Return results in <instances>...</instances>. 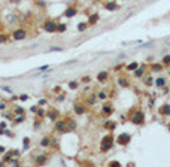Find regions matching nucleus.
Returning <instances> with one entry per match:
<instances>
[{
    "mask_svg": "<svg viewBox=\"0 0 170 167\" xmlns=\"http://www.w3.org/2000/svg\"><path fill=\"white\" fill-rule=\"evenodd\" d=\"M8 39H9V36H8V35H0V43L8 42Z\"/></svg>",
    "mask_w": 170,
    "mask_h": 167,
    "instance_id": "nucleus-46",
    "label": "nucleus"
},
{
    "mask_svg": "<svg viewBox=\"0 0 170 167\" xmlns=\"http://www.w3.org/2000/svg\"><path fill=\"white\" fill-rule=\"evenodd\" d=\"M54 131L55 133H67V125H66V121H64V118H58L57 121H54Z\"/></svg>",
    "mask_w": 170,
    "mask_h": 167,
    "instance_id": "nucleus-4",
    "label": "nucleus"
},
{
    "mask_svg": "<svg viewBox=\"0 0 170 167\" xmlns=\"http://www.w3.org/2000/svg\"><path fill=\"white\" fill-rule=\"evenodd\" d=\"M58 140L57 137H51V143H49V148H54V149H58Z\"/></svg>",
    "mask_w": 170,
    "mask_h": 167,
    "instance_id": "nucleus-38",
    "label": "nucleus"
},
{
    "mask_svg": "<svg viewBox=\"0 0 170 167\" xmlns=\"http://www.w3.org/2000/svg\"><path fill=\"white\" fill-rule=\"evenodd\" d=\"M48 161H49V155H48V154H37V155L35 157V160H33L35 166H46Z\"/></svg>",
    "mask_w": 170,
    "mask_h": 167,
    "instance_id": "nucleus-8",
    "label": "nucleus"
},
{
    "mask_svg": "<svg viewBox=\"0 0 170 167\" xmlns=\"http://www.w3.org/2000/svg\"><path fill=\"white\" fill-rule=\"evenodd\" d=\"M66 100V92H60V96H57V102H63Z\"/></svg>",
    "mask_w": 170,
    "mask_h": 167,
    "instance_id": "nucleus-43",
    "label": "nucleus"
},
{
    "mask_svg": "<svg viewBox=\"0 0 170 167\" xmlns=\"http://www.w3.org/2000/svg\"><path fill=\"white\" fill-rule=\"evenodd\" d=\"M12 121H14V124H21L25 121V115H15Z\"/></svg>",
    "mask_w": 170,
    "mask_h": 167,
    "instance_id": "nucleus-34",
    "label": "nucleus"
},
{
    "mask_svg": "<svg viewBox=\"0 0 170 167\" xmlns=\"http://www.w3.org/2000/svg\"><path fill=\"white\" fill-rule=\"evenodd\" d=\"M124 67V66L122 64H120V66H116V67H115V72H120V69H122Z\"/></svg>",
    "mask_w": 170,
    "mask_h": 167,
    "instance_id": "nucleus-52",
    "label": "nucleus"
},
{
    "mask_svg": "<svg viewBox=\"0 0 170 167\" xmlns=\"http://www.w3.org/2000/svg\"><path fill=\"white\" fill-rule=\"evenodd\" d=\"M36 116H37V118H41V119H43L45 116H46V112L43 110V106H39V108H37V110H36Z\"/></svg>",
    "mask_w": 170,
    "mask_h": 167,
    "instance_id": "nucleus-30",
    "label": "nucleus"
},
{
    "mask_svg": "<svg viewBox=\"0 0 170 167\" xmlns=\"http://www.w3.org/2000/svg\"><path fill=\"white\" fill-rule=\"evenodd\" d=\"M42 30L45 33H51V35H54L57 33V21H54L52 18H46L42 24Z\"/></svg>",
    "mask_w": 170,
    "mask_h": 167,
    "instance_id": "nucleus-3",
    "label": "nucleus"
},
{
    "mask_svg": "<svg viewBox=\"0 0 170 167\" xmlns=\"http://www.w3.org/2000/svg\"><path fill=\"white\" fill-rule=\"evenodd\" d=\"M2 90H3V91H6V92H9V94H12V90L9 88V86H6V85H3V86H2Z\"/></svg>",
    "mask_w": 170,
    "mask_h": 167,
    "instance_id": "nucleus-49",
    "label": "nucleus"
},
{
    "mask_svg": "<svg viewBox=\"0 0 170 167\" xmlns=\"http://www.w3.org/2000/svg\"><path fill=\"white\" fill-rule=\"evenodd\" d=\"M27 36H29V31L24 27L15 29L12 31V39H15V41H24V39H27Z\"/></svg>",
    "mask_w": 170,
    "mask_h": 167,
    "instance_id": "nucleus-5",
    "label": "nucleus"
},
{
    "mask_svg": "<svg viewBox=\"0 0 170 167\" xmlns=\"http://www.w3.org/2000/svg\"><path fill=\"white\" fill-rule=\"evenodd\" d=\"M64 121H66V125H67V131H75L76 130V121L72 116H64Z\"/></svg>",
    "mask_w": 170,
    "mask_h": 167,
    "instance_id": "nucleus-16",
    "label": "nucleus"
},
{
    "mask_svg": "<svg viewBox=\"0 0 170 167\" xmlns=\"http://www.w3.org/2000/svg\"><path fill=\"white\" fill-rule=\"evenodd\" d=\"M137 66H139V63H137V61H131V63H128L127 66H124V69H126L127 72H133Z\"/></svg>",
    "mask_w": 170,
    "mask_h": 167,
    "instance_id": "nucleus-29",
    "label": "nucleus"
},
{
    "mask_svg": "<svg viewBox=\"0 0 170 167\" xmlns=\"http://www.w3.org/2000/svg\"><path fill=\"white\" fill-rule=\"evenodd\" d=\"M30 145H31V139L30 137H24L23 139V151H29Z\"/></svg>",
    "mask_w": 170,
    "mask_h": 167,
    "instance_id": "nucleus-28",
    "label": "nucleus"
},
{
    "mask_svg": "<svg viewBox=\"0 0 170 167\" xmlns=\"http://www.w3.org/2000/svg\"><path fill=\"white\" fill-rule=\"evenodd\" d=\"M30 96L29 94H21V96H18V100H21V102H25V100H29Z\"/></svg>",
    "mask_w": 170,
    "mask_h": 167,
    "instance_id": "nucleus-45",
    "label": "nucleus"
},
{
    "mask_svg": "<svg viewBox=\"0 0 170 167\" xmlns=\"http://www.w3.org/2000/svg\"><path fill=\"white\" fill-rule=\"evenodd\" d=\"M35 2H36V5L39 6V8H42V9L46 8V2H45V0H35Z\"/></svg>",
    "mask_w": 170,
    "mask_h": 167,
    "instance_id": "nucleus-41",
    "label": "nucleus"
},
{
    "mask_svg": "<svg viewBox=\"0 0 170 167\" xmlns=\"http://www.w3.org/2000/svg\"><path fill=\"white\" fill-rule=\"evenodd\" d=\"M96 94H97V100H106V98L109 97L108 91H104V90H102V91H99V92H96Z\"/></svg>",
    "mask_w": 170,
    "mask_h": 167,
    "instance_id": "nucleus-32",
    "label": "nucleus"
},
{
    "mask_svg": "<svg viewBox=\"0 0 170 167\" xmlns=\"http://www.w3.org/2000/svg\"><path fill=\"white\" fill-rule=\"evenodd\" d=\"M118 85L121 88H131V82L127 76H120L118 78Z\"/></svg>",
    "mask_w": 170,
    "mask_h": 167,
    "instance_id": "nucleus-17",
    "label": "nucleus"
},
{
    "mask_svg": "<svg viewBox=\"0 0 170 167\" xmlns=\"http://www.w3.org/2000/svg\"><path fill=\"white\" fill-rule=\"evenodd\" d=\"M49 51H63L61 46H52V48H49Z\"/></svg>",
    "mask_w": 170,
    "mask_h": 167,
    "instance_id": "nucleus-50",
    "label": "nucleus"
},
{
    "mask_svg": "<svg viewBox=\"0 0 170 167\" xmlns=\"http://www.w3.org/2000/svg\"><path fill=\"white\" fill-rule=\"evenodd\" d=\"M128 119H130V122H133L137 127L143 125L145 121H146V119H145V113H143V110H140V109H133V112L128 115Z\"/></svg>",
    "mask_w": 170,
    "mask_h": 167,
    "instance_id": "nucleus-2",
    "label": "nucleus"
},
{
    "mask_svg": "<svg viewBox=\"0 0 170 167\" xmlns=\"http://www.w3.org/2000/svg\"><path fill=\"white\" fill-rule=\"evenodd\" d=\"M37 104H39V106H46V104H48V100H46V98H39Z\"/></svg>",
    "mask_w": 170,
    "mask_h": 167,
    "instance_id": "nucleus-44",
    "label": "nucleus"
},
{
    "mask_svg": "<svg viewBox=\"0 0 170 167\" xmlns=\"http://www.w3.org/2000/svg\"><path fill=\"white\" fill-rule=\"evenodd\" d=\"M99 21H100V14L99 12H93V14L88 15V19H87L88 27H94V25H97Z\"/></svg>",
    "mask_w": 170,
    "mask_h": 167,
    "instance_id": "nucleus-11",
    "label": "nucleus"
},
{
    "mask_svg": "<svg viewBox=\"0 0 170 167\" xmlns=\"http://www.w3.org/2000/svg\"><path fill=\"white\" fill-rule=\"evenodd\" d=\"M42 121H43V119H41V118H37V116H36L35 122H33V130H35V131H37V130L42 127Z\"/></svg>",
    "mask_w": 170,
    "mask_h": 167,
    "instance_id": "nucleus-33",
    "label": "nucleus"
},
{
    "mask_svg": "<svg viewBox=\"0 0 170 167\" xmlns=\"http://www.w3.org/2000/svg\"><path fill=\"white\" fill-rule=\"evenodd\" d=\"M167 130L170 131V122H169V125H167Z\"/></svg>",
    "mask_w": 170,
    "mask_h": 167,
    "instance_id": "nucleus-55",
    "label": "nucleus"
},
{
    "mask_svg": "<svg viewBox=\"0 0 170 167\" xmlns=\"http://www.w3.org/2000/svg\"><path fill=\"white\" fill-rule=\"evenodd\" d=\"M76 14H78V8L75 5H72V6H67L66 8V11L63 12V17L64 18H73Z\"/></svg>",
    "mask_w": 170,
    "mask_h": 167,
    "instance_id": "nucleus-14",
    "label": "nucleus"
},
{
    "mask_svg": "<svg viewBox=\"0 0 170 167\" xmlns=\"http://www.w3.org/2000/svg\"><path fill=\"white\" fill-rule=\"evenodd\" d=\"M14 116H15L14 112H9V110H8V112H6V110L3 112V118L6 119V121H12V119H14Z\"/></svg>",
    "mask_w": 170,
    "mask_h": 167,
    "instance_id": "nucleus-37",
    "label": "nucleus"
},
{
    "mask_svg": "<svg viewBox=\"0 0 170 167\" xmlns=\"http://www.w3.org/2000/svg\"><path fill=\"white\" fill-rule=\"evenodd\" d=\"M87 29H88V23H78V25H76V30L79 33H84Z\"/></svg>",
    "mask_w": 170,
    "mask_h": 167,
    "instance_id": "nucleus-31",
    "label": "nucleus"
},
{
    "mask_svg": "<svg viewBox=\"0 0 170 167\" xmlns=\"http://www.w3.org/2000/svg\"><path fill=\"white\" fill-rule=\"evenodd\" d=\"M161 64L164 66V67H169L170 66V54H167V55H164L161 58Z\"/></svg>",
    "mask_w": 170,
    "mask_h": 167,
    "instance_id": "nucleus-35",
    "label": "nucleus"
},
{
    "mask_svg": "<svg viewBox=\"0 0 170 167\" xmlns=\"http://www.w3.org/2000/svg\"><path fill=\"white\" fill-rule=\"evenodd\" d=\"M114 142H115V139H114V134H104L103 137H102V140H100V146H99V149H100V152L102 154H106V152H109L110 149L114 148Z\"/></svg>",
    "mask_w": 170,
    "mask_h": 167,
    "instance_id": "nucleus-1",
    "label": "nucleus"
},
{
    "mask_svg": "<svg viewBox=\"0 0 170 167\" xmlns=\"http://www.w3.org/2000/svg\"><path fill=\"white\" fill-rule=\"evenodd\" d=\"M6 21H8V24H17L19 21V17L17 14H9L6 17Z\"/></svg>",
    "mask_w": 170,
    "mask_h": 167,
    "instance_id": "nucleus-25",
    "label": "nucleus"
},
{
    "mask_svg": "<svg viewBox=\"0 0 170 167\" xmlns=\"http://www.w3.org/2000/svg\"><path fill=\"white\" fill-rule=\"evenodd\" d=\"M142 79H143V85H146V86H152V85H154V78L149 75L148 72L142 76Z\"/></svg>",
    "mask_w": 170,
    "mask_h": 167,
    "instance_id": "nucleus-22",
    "label": "nucleus"
},
{
    "mask_svg": "<svg viewBox=\"0 0 170 167\" xmlns=\"http://www.w3.org/2000/svg\"><path fill=\"white\" fill-rule=\"evenodd\" d=\"M67 86H69V90H72V91H76V90L81 86V82H79V81H76V79H75V81H70V82L67 84Z\"/></svg>",
    "mask_w": 170,
    "mask_h": 167,
    "instance_id": "nucleus-26",
    "label": "nucleus"
},
{
    "mask_svg": "<svg viewBox=\"0 0 170 167\" xmlns=\"http://www.w3.org/2000/svg\"><path fill=\"white\" fill-rule=\"evenodd\" d=\"M154 85L157 86V88H163L164 85H167V79H166V76H158L157 79H154Z\"/></svg>",
    "mask_w": 170,
    "mask_h": 167,
    "instance_id": "nucleus-21",
    "label": "nucleus"
},
{
    "mask_svg": "<svg viewBox=\"0 0 170 167\" xmlns=\"http://www.w3.org/2000/svg\"><path fill=\"white\" fill-rule=\"evenodd\" d=\"M108 166H110V167H121L122 164H121L120 161H116V160H115V161L112 160V161H109V163H108Z\"/></svg>",
    "mask_w": 170,
    "mask_h": 167,
    "instance_id": "nucleus-42",
    "label": "nucleus"
},
{
    "mask_svg": "<svg viewBox=\"0 0 170 167\" xmlns=\"http://www.w3.org/2000/svg\"><path fill=\"white\" fill-rule=\"evenodd\" d=\"M49 143H51V137L49 136H43L39 142V146L41 148H49Z\"/></svg>",
    "mask_w": 170,
    "mask_h": 167,
    "instance_id": "nucleus-24",
    "label": "nucleus"
},
{
    "mask_svg": "<svg viewBox=\"0 0 170 167\" xmlns=\"http://www.w3.org/2000/svg\"><path fill=\"white\" fill-rule=\"evenodd\" d=\"M96 103H97V94L96 92H90L88 96H85V104H87L88 108L90 106H94Z\"/></svg>",
    "mask_w": 170,
    "mask_h": 167,
    "instance_id": "nucleus-15",
    "label": "nucleus"
},
{
    "mask_svg": "<svg viewBox=\"0 0 170 167\" xmlns=\"http://www.w3.org/2000/svg\"><path fill=\"white\" fill-rule=\"evenodd\" d=\"M8 109V102H0V110H6Z\"/></svg>",
    "mask_w": 170,
    "mask_h": 167,
    "instance_id": "nucleus-47",
    "label": "nucleus"
},
{
    "mask_svg": "<svg viewBox=\"0 0 170 167\" xmlns=\"http://www.w3.org/2000/svg\"><path fill=\"white\" fill-rule=\"evenodd\" d=\"M115 142L121 146H128L130 142H131V134H130V133H121V134H118V137L115 139Z\"/></svg>",
    "mask_w": 170,
    "mask_h": 167,
    "instance_id": "nucleus-6",
    "label": "nucleus"
},
{
    "mask_svg": "<svg viewBox=\"0 0 170 167\" xmlns=\"http://www.w3.org/2000/svg\"><path fill=\"white\" fill-rule=\"evenodd\" d=\"M79 82H81V84H85V85H87V84H90V82H91V76H88V75L82 76V78L79 79Z\"/></svg>",
    "mask_w": 170,
    "mask_h": 167,
    "instance_id": "nucleus-39",
    "label": "nucleus"
},
{
    "mask_svg": "<svg viewBox=\"0 0 170 167\" xmlns=\"http://www.w3.org/2000/svg\"><path fill=\"white\" fill-rule=\"evenodd\" d=\"M12 112H14V115H25V110L21 108V106H15Z\"/></svg>",
    "mask_w": 170,
    "mask_h": 167,
    "instance_id": "nucleus-36",
    "label": "nucleus"
},
{
    "mask_svg": "<svg viewBox=\"0 0 170 167\" xmlns=\"http://www.w3.org/2000/svg\"><path fill=\"white\" fill-rule=\"evenodd\" d=\"M103 8L106 9L108 12H115V11H118L120 9V5L115 2V0H108V2H104L103 3Z\"/></svg>",
    "mask_w": 170,
    "mask_h": 167,
    "instance_id": "nucleus-10",
    "label": "nucleus"
},
{
    "mask_svg": "<svg viewBox=\"0 0 170 167\" xmlns=\"http://www.w3.org/2000/svg\"><path fill=\"white\" fill-rule=\"evenodd\" d=\"M158 113L161 116H170V103H164L160 106L158 109Z\"/></svg>",
    "mask_w": 170,
    "mask_h": 167,
    "instance_id": "nucleus-19",
    "label": "nucleus"
},
{
    "mask_svg": "<svg viewBox=\"0 0 170 167\" xmlns=\"http://www.w3.org/2000/svg\"><path fill=\"white\" fill-rule=\"evenodd\" d=\"M6 127V121H3V122H0V128H5Z\"/></svg>",
    "mask_w": 170,
    "mask_h": 167,
    "instance_id": "nucleus-53",
    "label": "nucleus"
},
{
    "mask_svg": "<svg viewBox=\"0 0 170 167\" xmlns=\"http://www.w3.org/2000/svg\"><path fill=\"white\" fill-rule=\"evenodd\" d=\"M149 70H151V72H155V73H160V72L164 70V66H163L161 63L151 61V64H149Z\"/></svg>",
    "mask_w": 170,
    "mask_h": 167,
    "instance_id": "nucleus-20",
    "label": "nucleus"
},
{
    "mask_svg": "<svg viewBox=\"0 0 170 167\" xmlns=\"http://www.w3.org/2000/svg\"><path fill=\"white\" fill-rule=\"evenodd\" d=\"M167 72H169V76H170V66H169V70Z\"/></svg>",
    "mask_w": 170,
    "mask_h": 167,
    "instance_id": "nucleus-56",
    "label": "nucleus"
},
{
    "mask_svg": "<svg viewBox=\"0 0 170 167\" xmlns=\"http://www.w3.org/2000/svg\"><path fill=\"white\" fill-rule=\"evenodd\" d=\"M37 108H39V104H35V106H31V108H30V110H31V112H33V113H36Z\"/></svg>",
    "mask_w": 170,
    "mask_h": 167,
    "instance_id": "nucleus-51",
    "label": "nucleus"
},
{
    "mask_svg": "<svg viewBox=\"0 0 170 167\" xmlns=\"http://www.w3.org/2000/svg\"><path fill=\"white\" fill-rule=\"evenodd\" d=\"M8 154H11L12 157L19 158V155H21V151H18V149H11V151H8Z\"/></svg>",
    "mask_w": 170,
    "mask_h": 167,
    "instance_id": "nucleus-40",
    "label": "nucleus"
},
{
    "mask_svg": "<svg viewBox=\"0 0 170 167\" xmlns=\"http://www.w3.org/2000/svg\"><path fill=\"white\" fill-rule=\"evenodd\" d=\"M2 152H6V148H5V146H0V154H2Z\"/></svg>",
    "mask_w": 170,
    "mask_h": 167,
    "instance_id": "nucleus-54",
    "label": "nucleus"
},
{
    "mask_svg": "<svg viewBox=\"0 0 170 167\" xmlns=\"http://www.w3.org/2000/svg\"><path fill=\"white\" fill-rule=\"evenodd\" d=\"M73 112L76 115H85L88 112V106L85 103H81V102H75L73 103Z\"/></svg>",
    "mask_w": 170,
    "mask_h": 167,
    "instance_id": "nucleus-7",
    "label": "nucleus"
},
{
    "mask_svg": "<svg viewBox=\"0 0 170 167\" xmlns=\"http://www.w3.org/2000/svg\"><path fill=\"white\" fill-rule=\"evenodd\" d=\"M109 79V72L108 70H102L97 73V81H99L100 84H106Z\"/></svg>",
    "mask_w": 170,
    "mask_h": 167,
    "instance_id": "nucleus-18",
    "label": "nucleus"
},
{
    "mask_svg": "<svg viewBox=\"0 0 170 167\" xmlns=\"http://www.w3.org/2000/svg\"><path fill=\"white\" fill-rule=\"evenodd\" d=\"M67 30V24L66 23H57V35H61Z\"/></svg>",
    "mask_w": 170,
    "mask_h": 167,
    "instance_id": "nucleus-27",
    "label": "nucleus"
},
{
    "mask_svg": "<svg viewBox=\"0 0 170 167\" xmlns=\"http://www.w3.org/2000/svg\"><path fill=\"white\" fill-rule=\"evenodd\" d=\"M45 118H49L51 121L54 122V121H57V119L60 118V110L55 109V108H49L46 110V116H45Z\"/></svg>",
    "mask_w": 170,
    "mask_h": 167,
    "instance_id": "nucleus-13",
    "label": "nucleus"
},
{
    "mask_svg": "<svg viewBox=\"0 0 170 167\" xmlns=\"http://www.w3.org/2000/svg\"><path fill=\"white\" fill-rule=\"evenodd\" d=\"M114 112H115V108H114L112 103H104V104H102V115H103V116L109 118Z\"/></svg>",
    "mask_w": 170,
    "mask_h": 167,
    "instance_id": "nucleus-9",
    "label": "nucleus"
},
{
    "mask_svg": "<svg viewBox=\"0 0 170 167\" xmlns=\"http://www.w3.org/2000/svg\"><path fill=\"white\" fill-rule=\"evenodd\" d=\"M103 128L108 130V131H112L116 128V122L115 121H110V119H106V121L103 122Z\"/></svg>",
    "mask_w": 170,
    "mask_h": 167,
    "instance_id": "nucleus-23",
    "label": "nucleus"
},
{
    "mask_svg": "<svg viewBox=\"0 0 170 167\" xmlns=\"http://www.w3.org/2000/svg\"><path fill=\"white\" fill-rule=\"evenodd\" d=\"M146 72H148V66H146V64H142V66H137V67L133 70V75H134V78H137V79H142V76L145 75Z\"/></svg>",
    "mask_w": 170,
    "mask_h": 167,
    "instance_id": "nucleus-12",
    "label": "nucleus"
},
{
    "mask_svg": "<svg viewBox=\"0 0 170 167\" xmlns=\"http://www.w3.org/2000/svg\"><path fill=\"white\" fill-rule=\"evenodd\" d=\"M49 67H51V66H48V64H46V66H42V67H39L37 70H39V72H46Z\"/></svg>",
    "mask_w": 170,
    "mask_h": 167,
    "instance_id": "nucleus-48",
    "label": "nucleus"
}]
</instances>
